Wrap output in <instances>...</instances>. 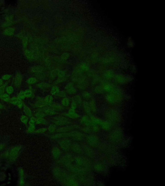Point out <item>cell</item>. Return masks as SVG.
<instances>
[{
	"label": "cell",
	"mask_w": 165,
	"mask_h": 186,
	"mask_svg": "<svg viewBox=\"0 0 165 186\" xmlns=\"http://www.w3.org/2000/svg\"><path fill=\"white\" fill-rule=\"evenodd\" d=\"M72 127L70 126L65 127H64L60 128L58 129V131L59 132H67L72 130Z\"/></svg>",
	"instance_id": "4316f807"
},
{
	"label": "cell",
	"mask_w": 165,
	"mask_h": 186,
	"mask_svg": "<svg viewBox=\"0 0 165 186\" xmlns=\"http://www.w3.org/2000/svg\"><path fill=\"white\" fill-rule=\"evenodd\" d=\"M23 111L26 116L28 117H31L32 116V112L31 109L27 106L24 104L23 107Z\"/></svg>",
	"instance_id": "ac0fdd59"
},
{
	"label": "cell",
	"mask_w": 165,
	"mask_h": 186,
	"mask_svg": "<svg viewBox=\"0 0 165 186\" xmlns=\"http://www.w3.org/2000/svg\"><path fill=\"white\" fill-rule=\"evenodd\" d=\"M71 149L73 153L78 154L83 153L82 147L77 143L72 144Z\"/></svg>",
	"instance_id": "9c48e42d"
},
{
	"label": "cell",
	"mask_w": 165,
	"mask_h": 186,
	"mask_svg": "<svg viewBox=\"0 0 165 186\" xmlns=\"http://www.w3.org/2000/svg\"><path fill=\"white\" fill-rule=\"evenodd\" d=\"M70 104H70V105H71V108H70L74 109V110H75V109H76L77 105L75 102L73 101L72 100Z\"/></svg>",
	"instance_id": "b9f144b4"
},
{
	"label": "cell",
	"mask_w": 165,
	"mask_h": 186,
	"mask_svg": "<svg viewBox=\"0 0 165 186\" xmlns=\"http://www.w3.org/2000/svg\"><path fill=\"white\" fill-rule=\"evenodd\" d=\"M34 106L35 107L38 109L48 106L44 101V98L40 96L37 97L36 101L35 103Z\"/></svg>",
	"instance_id": "ba28073f"
},
{
	"label": "cell",
	"mask_w": 165,
	"mask_h": 186,
	"mask_svg": "<svg viewBox=\"0 0 165 186\" xmlns=\"http://www.w3.org/2000/svg\"><path fill=\"white\" fill-rule=\"evenodd\" d=\"M21 150V147L17 146L11 149L9 154V158L10 161H13L15 160L18 156Z\"/></svg>",
	"instance_id": "3957f363"
},
{
	"label": "cell",
	"mask_w": 165,
	"mask_h": 186,
	"mask_svg": "<svg viewBox=\"0 0 165 186\" xmlns=\"http://www.w3.org/2000/svg\"><path fill=\"white\" fill-rule=\"evenodd\" d=\"M65 89L66 92L70 95H75L77 93V90L72 83L67 84L65 86Z\"/></svg>",
	"instance_id": "52a82bcc"
},
{
	"label": "cell",
	"mask_w": 165,
	"mask_h": 186,
	"mask_svg": "<svg viewBox=\"0 0 165 186\" xmlns=\"http://www.w3.org/2000/svg\"><path fill=\"white\" fill-rule=\"evenodd\" d=\"M4 106L1 103H0V110L3 109L4 108Z\"/></svg>",
	"instance_id": "bcb514c9"
},
{
	"label": "cell",
	"mask_w": 165,
	"mask_h": 186,
	"mask_svg": "<svg viewBox=\"0 0 165 186\" xmlns=\"http://www.w3.org/2000/svg\"><path fill=\"white\" fill-rule=\"evenodd\" d=\"M35 129V125H29V127H28L27 132L29 133H32V132H34Z\"/></svg>",
	"instance_id": "8d00e7d4"
},
{
	"label": "cell",
	"mask_w": 165,
	"mask_h": 186,
	"mask_svg": "<svg viewBox=\"0 0 165 186\" xmlns=\"http://www.w3.org/2000/svg\"><path fill=\"white\" fill-rule=\"evenodd\" d=\"M37 79L35 77H31L29 78L26 81V82L28 85H32L36 84L37 82Z\"/></svg>",
	"instance_id": "44dd1931"
},
{
	"label": "cell",
	"mask_w": 165,
	"mask_h": 186,
	"mask_svg": "<svg viewBox=\"0 0 165 186\" xmlns=\"http://www.w3.org/2000/svg\"><path fill=\"white\" fill-rule=\"evenodd\" d=\"M81 123L82 124H84V125H87L89 123V121H88V117L87 116H83L81 121Z\"/></svg>",
	"instance_id": "e575fe53"
},
{
	"label": "cell",
	"mask_w": 165,
	"mask_h": 186,
	"mask_svg": "<svg viewBox=\"0 0 165 186\" xmlns=\"http://www.w3.org/2000/svg\"><path fill=\"white\" fill-rule=\"evenodd\" d=\"M74 161L78 165L87 168L89 166V162L88 160L86 157L78 156L74 157Z\"/></svg>",
	"instance_id": "7a4b0ae2"
},
{
	"label": "cell",
	"mask_w": 165,
	"mask_h": 186,
	"mask_svg": "<svg viewBox=\"0 0 165 186\" xmlns=\"http://www.w3.org/2000/svg\"><path fill=\"white\" fill-rule=\"evenodd\" d=\"M53 173L57 179L64 182L69 175L66 170L59 167L55 168L54 170Z\"/></svg>",
	"instance_id": "6da1fadb"
},
{
	"label": "cell",
	"mask_w": 165,
	"mask_h": 186,
	"mask_svg": "<svg viewBox=\"0 0 165 186\" xmlns=\"http://www.w3.org/2000/svg\"><path fill=\"white\" fill-rule=\"evenodd\" d=\"M56 126L54 124H51L49 126V127H48V130L50 132H54V131H55V130H56Z\"/></svg>",
	"instance_id": "60d3db41"
},
{
	"label": "cell",
	"mask_w": 165,
	"mask_h": 186,
	"mask_svg": "<svg viewBox=\"0 0 165 186\" xmlns=\"http://www.w3.org/2000/svg\"><path fill=\"white\" fill-rule=\"evenodd\" d=\"M19 172L20 175L19 184L20 186H23L24 184V172L21 168L19 169Z\"/></svg>",
	"instance_id": "7402d4cb"
},
{
	"label": "cell",
	"mask_w": 165,
	"mask_h": 186,
	"mask_svg": "<svg viewBox=\"0 0 165 186\" xmlns=\"http://www.w3.org/2000/svg\"><path fill=\"white\" fill-rule=\"evenodd\" d=\"M17 97L19 100H22L25 99L26 97L24 91H20Z\"/></svg>",
	"instance_id": "f1b7e54d"
},
{
	"label": "cell",
	"mask_w": 165,
	"mask_h": 186,
	"mask_svg": "<svg viewBox=\"0 0 165 186\" xmlns=\"http://www.w3.org/2000/svg\"><path fill=\"white\" fill-rule=\"evenodd\" d=\"M60 91L59 87L56 85H54L51 87L50 92L52 95L57 96Z\"/></svg>",
	"instance_id": "ffe728a7"
},
{
	"label": "cell",
	"mask_w": 165,
	"mask_h": 186,
	"mask_svg": "<svg viewBox=\"0 0 165 186\" xmlns=\"http://www.w3.org/2000/svg\"><path fill=\"white\" fill-rule=\"evenodd\" d=\"M53 122L58 125H64L69 123V121L67 119L64 117H56L53 120Z\"/></svg>",
	"instance_id": "8992f818"
},
{
	"label": "cell",
	"mask_w": 165,
	"mask_h": 186,
	"mask_svg": "<svg viewBox=\"0 0 165 186\" xmlns=\"http://www.w3.org/2000/svg\"><path fill=\"white\" fill-rule=\"evenodd\" d=\"M51 85L48 83L42 82L39 83L37 85V86L42 90L46 91L49 90L51 87Z\"/></svg>",
	"instance_id": "4fadbf2b"
},
{
	"label": "cell",
	"mask_w": 165,
	"mask_h": 186,
	"mask_svg": "<svg viewBox=\"0 0 165 186\" xmlns=\"http://www.w3.org/2000/svg\"><path fill=\"white\" fill-rule=\"evenodd\" d=\"M67 116L70 118L74 119L79 117V115L77 113L75 112V110L70 108L69 109V112L67 114Z\"/></svg>",
	"instance_id": "5bb4252c"
},
{
	"label": "cell",
	"mask_w": 165,
	"mask_h": 186,
	"mask_svg": "<svg viewBox=\"0 0 165 186\" xmlns=\"http://www.w3.org/2000/svg\"><path fill=\"white\" fill-rule=\"evenodd\" d=\"M24 104L22 101L21 100H19L18 102L17 105V106L18 107L19 109H22L23 107Z\"/></svg>",
	"instance_id": "f35d334b"
},
{
	"label": "cell",
	"mask_w": 165,
	"mask_h": 186,
	"mask_svg": "<svg viewBox=\"0 0 165 186\" xmlns=\"http://www.w3.org/2000/svg\"><path fill=\"white\" fill-rule=\"evenodd\" d=\"M39 111L42 112L46 115L53 116L56 114V112L51 107L48 106L45 107L41 108H39Z\"/></svg>",
	"instance_id": "30bf717a"
},
{
	"label": "cell",
	"mask_w": 165,
	"mask_h": 186,
	"mask_svg": "<svg viewBox=\"0 0 165 186\" xmlns=\"http://www.w3.org/2000/svg\"><path fill=\"white\" fill-rule=\"evenodd\" d=\"M46 115L43 112L40 111L36 112L35 114L36 117L37 118H43L46 116Z\"/></svg>",
	"instance_id": "d6a6232c"
},
{
	"label": "cell",
	"mask_w": 165,
	"mask_h": 186,
	"mask_svg": "<svg viewBox=\"0 0 165 186\" xmlns=\"http://www.w3.org/2000/svg\"><path fill=\"white\" fill-rule=\"evenodd\" d=\"M82 106L84 111L86 113H89L90 112V107L88 103L87 102L84 101L83 102Z\"/></svg>",
	"instance_id": "603a6c76"
},
{
	"label": "cell",
	"mask_w": 165,
	"mask_h": 186,
	"mask_svg": "<svg viewBox=\"0 0 165 186\" xmlns=\"http://www.w3.org/2000/svg\"><path fill=\"white\" fill-rule=\"evenodd\" d=\"M20 120L23 123L26 124L28 123V116L26 115H22L20 117Z\"/></svg>",
	"instance_id": "f546056e"
},
{
	"label": "cell",
	"mask_w": 165,
	"mask_h": 186,
	"mask_svg": "<svg viewBox=\"0 0 165 186\" xmlns=\"http://www.w3.org/2000/svg\"><path fill=\"white\" fill-rule=\"evenodd\" d=\"M0 99L6 102H9L10 101V98L9 95L7 93H5L0 96Z\"/></svg>",
	"instance_id": "cb8c5ba5"
},
{
	"label": "cell",
	"mask_w": 165,
	"mask_h": 186,
	"mask_svg": "<svg viewBox=\"0 0 165 186\" xmlns=\"http://www.w3.org/2000/svg\"><path fill=\"white\" fill-rule=\"evenodd\" d=\"M82 97L85 99H88L90 98V93L87 91H84L82 94Z\"/></svg>",
	"instance_id": "836d02e7"
},
{
	"label": "cell",
	"mask_w": 165,
	"mask_h": 186,
	"mask_svg": "<svg viewBox=\"0 0 165 186\" xmlns=\"http://www.w3.org/2000/svg\"><path fill=\"white\" fill-rule=\"evenodd\" d=\"M4 84V82L3 80L0 79V86L3 85Z\"/></svg>",
	"instance_id": "f6af8a7d"
},
{
	"label": "cell",
	"mask_w": 165,
	"mask_h": 186,
	"mask_svg": "<svg viewBox=\"0 0 165 186\" xmlns=\"http://www.w3.org/2000/svg\"><path fill=\"white\" fill-rule=\"evenodd\" d=\"M83 153H84L85 155L87 157H92V149H91L88 146L84 145L82 146Z\"/></svg>",
	"instance_id": "7c38bea8"
},
{
	"label": "cell",
	"mask_w": 165,
	"mask_h": 186,
	"mask_svg": "<svg viewBox=\"0 0 165 186\" xmlns=\"http://www.w3.org/2000/svg\"><path fill=\"white\" fill-rule=\"evenodd\" d=\"M44 100L48 106L51 107L53 103L54 99L52 96L51 95L46 96L44 98Z\"/></svg>",
	"instance_id": "2e32d148"
},
{
	"label": "cell",
	"mask_w": 165,
	"mask_h": 186,
	"mask_svg": "<svg viewBox=\"0 0 165 186\" xmlns=\"http://www.w3.org/2000/svg\"><path fill=\"white\" fill-rule=\"evenodd\" d=\"M47 128H41L38 129V130H37L36 132H43L46 131L47 130Z\"/></svg>",
	"instance_id": "7bdbcfd3"
},
{
	"label": "cell",
	"mask_w": 165,
	"mask_h": 186,
	"mask_svg": "<svg viewBox=\"0 0 165 186\" xmlns=\"http://www.w3.org/2000/svg\"><path fill=\"white\" fill-rule=\"evenodd\" d=\"M72 100L75 102L77 106H80L82 104L83 102L82 99V96H81L80 95H75V96L73 97Z\"/></svg>",
	"instance_id": "e0dca14e"
},
{
	"label": "cell",
	"mask_w": 165,
	"mask_h": 186,
	"mask_svg": "<svg viewBox=\"0 0 165 186\" xmlns=\"http://www.w3.org/2000/svg\"><path fill=\"white\" fill-rule=\"evenodd\" d=\"M23 81V77L21 74L18 73L15 76L14 80V85L15 87L19 88Z\"/></svg>",
	"instance_id": "8fae6325"
},
{
	"label": "cell",
	"mask_w": 165,
	"mask_h": 186,
	"mask_svg": "<svg viewBox=\"0 0 165 186\" xmlns=\"http://www.w3.org/2000/svg\"><path fill=\"white\" fill-rule=\"evenodd\" d=\"M46 121L43 118H37L36 119V123L38 124H46Z\"/></svg>",
	"instance_id": "4dcf8cb0"
},
{
	"label": "cell",
	"mask_w": 165,
	"mask_h": 186,
	"mask_svg": "<svg viewBox=\"0 0 165 186\" xmlns=\"http://www.w3.org/2000/svg\"><path fill=\"white\" fill-rule=\"evenodd\" d=\"M61 105L63 107H67L70 105L71 103V101L68 98L65 97L62 99L61 101Z\"/></svg>",
	"instance_id": "d6986e66"
},
{
	"label": "cell",
	"mask_w": 165,
	"mask_h": 186,
	"mask_svg": "<svg viewBox=\"0 0 165 186\" xmlns=\"http://www.w3.org/2000/svg\"><path fill=\"white\" fill-rule=\"evenodd\" d=\"M51 107L55 112H60L63 110L64 107L61 104L57 103H53Z\"/></svg>",
	"instance_id": "9a60e30c"
},
{
	"label": "cell",
	"mask_w": 165,
	"mask_h": 186,
	"mask_svg": "<svg viewBox=\"0 0 165 186\" xmlns=\"http://www.w3.org/2000/svg\"><path fill=\"white\" fill-rule=\"evenodd\" d=\"M7 85V83H5L1 86H0V96L5 93V89Z\"/></svg>",
	"instance_id": "1f68e13d"
},
{
	"label": "cell",
	"mask_w": 165,
	"mask_h": 186,
	"mask_svg": "<svg viewBox=\"0 0 165 186\" xmlns=\"http://www.w3.org/2000/svg\"><path fill=\"white\" fill-rule=\"evenodd\" d=\"M11 77H12V76H11V75H10L6 74L3 76L2 77V78L3 80L7 81L9 80V79L11 78Z\"/></svg>",
	"instance_id": "74e56055"
},
{
	"label": "cell",
	"mask_w": 165,
	"mask_h": 186,
	"mask_svg": "<svg viewBox=\"0 0 165 186\" xmlns=\"http://www.w3.org/2000/svg\"><path fill=\"white\" fill-rule=\"evenodd\" d=\"M24 92H25L26 97L27 98H30L32 97L33 95V91L30 89H27L24 91Z\"/></svg>",
	"instance_id": "484cf974"
},
{
	"label": "cell",
	"mask_w": 165,
	"mask_h": 186,
	"mask_svg": "<svg viewBox=\"0 0 165 186\" xmlns=\"http://www.w3.org/2000/svg\"><path fill=\"white\" fill-rule=\"evenodd\" d=\"M5 91L8 95H11L13 93L14 91V89L12 86H8L6 87L5 89Z\"/></svg>",
	"instance_id": "d4e9b609"
},
{
	"label": "cell",
	"mask_w": 165,
	"mask_h": 186,
	"mask_svg": "<svg viewBox=\"0 0 165 186\" xmlns=\"http://www.w3.org/2000/svg\"><path fill=\"white\" fill-rule=\"evenodd\" d=\"M57 96L59 97L64 98L66 97L67 96V92L64 91H60Z\"/></svg>",
	"instance_id": "d590c367"
},
{
	"label": "cell",
	"mask_w": 165,
	"mask_h": 186,
	"mask_svg": "<svg viewBox=\"0 0 165 186\" xmlns=\"http://www.w3.org/2000/svg\"><path fill=\"white\" fill-rule=\"evenodd\" d=\"M36 119L34 117H31L29 122V125H35L36 122Z\"/></svg>",
	"instance_id": "ab89813d"
},
{
	"label": "cell",
	"mask_w": 165,
	"mask_h": 186,
	"mask_svg": "<svg viewBox=\"0 0 165 186\" xmlns=\"http://www.w3.org/2000/svg\"><path fill=\"white\" fill-rule=\"evenodd\" d=\"M5 144L3 143H0V151L3 150L5 148Z\"/></svg>",
	"instance_id": "ee69618b"
},
{
	"label": "cell",
	"mask_w": 165,
	"mask_h": 186,
	"mask_svg": "<svg viewBox=\"0 0 165 186\" xmlns=\"http://www.w3.org/2000/svg\"><path fill=\"white\" fill-rule=\"evenodd\" d=\"M59 144L63 150L68 151L71 149L72 143L71 141L68 139H63L60 140L59 142Z\"/></svg>",
	"instance_id": "277c9868"
},
{
	"label": "cell",
	"mask_w": 165,
	"mask_h": 186,
	"mask_svg": "<svg viewBox=\"0 0 165 186\" xmlns=\"http://www.w3.org/2000/svg\"><path fill=\"white\" fill-rule=\"evenodd\" d=\"M69 133V137L74 140L79 141H82L85 139V137L84 134L78 131H73Z\"/></svg>",
	"instance_id": "5b68a950"
},
{
	"label": "cell",
	"mask_w": 165,
	"mask_h": 186,
	"mask_svg": "<svg viewBox=\"0 0 165 186\" xmlns=\"http://www.w3.org/2000/svg\"><path fill=\"white\" fill-rule=\"evenodd\" d=\"M17 97L14 96L12 98H10V103L14 105H17L19 101Z\"/></svg>",
	"instance_id": "83f0119b"
}]
</instances>
